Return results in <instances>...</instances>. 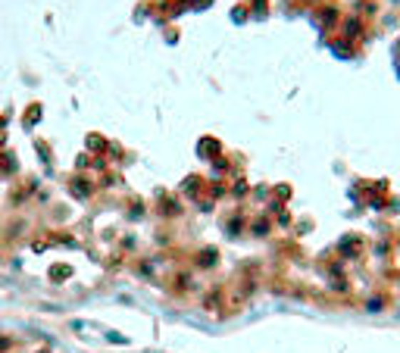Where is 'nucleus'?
<instances>
[{"label": "nucleus", "instance_id": "nucleus-1", "mask_svg": "<svg viewBox=\"0 0 400 353\" xmlns=\"http://www.w3.org/2000/svg\"><path fill=\"white\" fill-rule=\"evenodd\" d=\"M72 194H81V200H88V194H91V182H85V178H72Z\"/></svg>", "mask_w": 400, "mask_h": 353}, {"label": "nucleus", "instance_id": "nucleus-2", "mask_svg": "<svg viewBox=\"0 0 400 353\" xmlns=\"http://www.w3.org/2000/svg\"><path fill=\"white\" fill-rule=\"evenodd\" d=\"M203 153H207V157H216L219 153V144L213 141V138H203Z\"/></svg>", "mask_w": 400, "mask_h": 353}]
</instances>
